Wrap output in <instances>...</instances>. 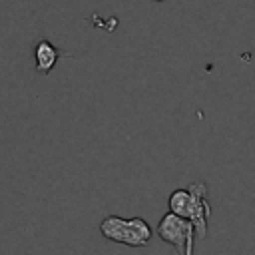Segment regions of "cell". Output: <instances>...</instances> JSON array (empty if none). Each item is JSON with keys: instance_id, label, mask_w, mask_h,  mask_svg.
<instances>
[{"instance_id": "obj_1", "label": "cell", "mask_w": 255, "mask_h": 255, "mask_svg": "<svg viewBox=\"0 0 255 255\" xmlns=\"http://www.w3.org/2000/svg\"><path fill=\"white\" fill-rule=\"evenodd\" d=\"M100 233L114 241L128 247H145L151 241V227L143 217H131L124 219L118 215H108L100 223Z\"/></svg>"}, {"instance_id": "obj_2", "label": "cell", "mask_w": 255, "mask_h": 255, "mask_svg": "<svg viewBox=\"0 0 255 255\" xmlns=\"http://www.w3.org/2000/svg\"><path fill=\"white\" fill-rule=\"evenodd\" d=\"M157 235L161 241L173 245L181 255L193 253L197 233H195V225L191 219L181 217L173 211H167L157 223Z\"/></svg>"}, {"instance_id": "obj_3", "label": "cell", "mask_w": 255, "mask_h": 255, "mask_svg": "<svg viewBox=\"0 0 255 255\" xmlns=\"http://www.w3.org/2000/svg\"><path fill=\"white\" fill-rule=\"evenodd\" d=\"M191 193V205H189V219L195 225L197 239H203L207 235V221L211 215V203L207 197V185L201 181H193L189 187Z\"/></svg>"}, {"instance_id": "obj_4", "label": "cell", "mask_w": 255, "mask_h": 255, "mask_svg": "<svg viewBox=\"0 0 255 255\" xmlns=\"http://www.w3.org/2000/svg\"><path fill=\"white\" fill-rule=\"evenodd\" d=\"M34 60H36V72L42 76H48L60 60V50L50 40L44 38L34 46Z\"/></svg>"}, {"instance_id": "obj_5", "label": "cell", "mask_w": 255, "mask_h": 255, "mask_svg": "<svg viewBox=\"0 0 255 255\" xmlns=\"http://www.w3.org/2000/svg\"><path fill=\"white\" fill-rule=\"evenodd\" d=\"M167 205H169V211H173V213L189 219V205H191V193H189V189L185 187V189L171 191Z\"/></svg>"}, {"instance_id": "obj_6", "label": "cell", "mask_w": 255, "mask_h": 255, "mask_svg": "<svg viewBox=\"0 0 255 255\" xmlns=\"http://www.w3.org/2000/svg\"><path fill=\"white\" fill-rule=\"evenodd\" d=\"M153 2H163V0H153Z\"/></svg>"}]
</instances>
